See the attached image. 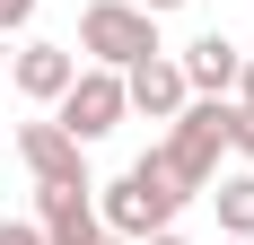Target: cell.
Returning <instances> with one entry per match:
<instances>
[{"label": "cell", "mask_w": 254, "mask_h": 245, "mask_svg": "<svg viewBox=\"0 0 254 245\" xmlns=\"http://www.w3.org/2000/svg\"><path fill=\"white\" fill-rule=\"evenodd\" d=\"M9 79H18V97L53 105V97H62V88L79 79V53H62V44H26L18 61H9Z\"/></svg>", "instance_id": "obj_8"}, {"label": "cell", "mask_w": 254, "mask_h": 245, "mask_svg": "<svg viewBox=\"0 0 254 245\" xmlns=\"http://www.w3.org/2000/svg\"><path fill=\"white\" fill-rule=\"evenodd\" d=\"M79 53L97 61V70H131V61H149L158 44V18L149 9H131V0H88L79 9Z\"/></svg>", "instance_id": "obj_2"}, {"label": "cell", "mask_w": 254, "mask_h": 245, "mask_svg": "<svg viewBox=\"0 0 254 245\" xmlns=\"http://www.w3.org/2000/svg\"><path fill=\"white\" fill-rule=\"evenodd\" d=\"M228 97H237V105H246V114H254V53H246V61H237V88H228Z\"/></svg>", "instance_id": "obj_10"}, {"label": "cell", "mask_w": 254, "mask_h": 245, "mask_svg": "<svg viewBox=\"0 0 254 245\" xmlns=\"http://www.w3.org/2000/svg\"><path fill=\"white\" fill-rule=\"evenodd\" d=\"M18 158H26L35 184H88V149H79L62 122H26V131H18Z\"/></svg>", "instance_id": "obj_6"}, {"label": "cell", "mask_w": 254, "mask_h": 245, "mask_svg": "<svg viewBox=\"0 0 254 245\" xmlns=\"http://www.w3.org/2000/svg\"><path fill=\"white\" fill-rule=\"evenodd\" d=\"M237 61H246V53H237L228 35H202V44H184V53H176L184 97H228V88H237Z\"/></svg>", "instance_id": "obj_7"}, {"label": "cell", "mask_w": 254, "mask_h": 245, "mask_svg": "<svg viewBox=\"0 0 254 245\" xmlns=\"http://www.w3.org/2000/svg\"><path fill=\"white\" fill-rule=\"evenodd\" d=\"M184 70H176V53H149V61H131L123 70V114H149V122H176L184 114Z\"/></svg>", "instance_id": "obj_5"}, {"label": "cell", "mask_w": 254, "mask_h": 245, "mask_svg": "<svg viewBox=\"0 0 254 245\" xmlns=\"http://www.w3.org/2000/svg\"><path fill=\"white\" fill-rule=\"evenodd\" d=\"M202 193L219 210V237H254V175H210Z\"/></svg>", "instance_id": "obj_9"}, {"label": "cell", "mask_w": 254, "mask_h": 245, "mask_svg": "<svg viewBox=\"0 0 254 245\" xmlns=\"http://www.w3.org/2000/svg\"><path fill=\"white\" fill-rule=\"evenodd\" d=\"M131 9H149V18H167V9H184V0H131Z\"/></svg>", "instance_id": "obj_14"}, {"label": "cell", "mask_w": 254, "mask_h": 245, "mask_svg": "<svg viewBox=\"0 0 254 245\" xmlns=\"http://www.w3.org/2000/svg\"><path fill=\"white\" fill-rule=\"evenodd\" d=\"M97 245H131V237H97Z\"/></svg>", "instance_id": "obj_16"}, {"label": "cell", "mask_w": 254, "mask_h": 245, "mask_svg": "<svg viewBox=\"0 0 254 245\" xmlns=\"http://www.w3.org/2000/svg\"><path fill=\"white\" fill-rule=\"evenodd\" d=\"M140 245H184V237H176V228H158V237H140Z\"/></svg>", "instance_id": "obj_15"}, {"label": "cell", "mask_w": 254, "mask_h": 245, "mask_svg": "<svg viewBox=\"0 0 254 245\" xmlns=\"http://www.w3.org/2000/svg\"><path fill=\"white\" fill-rule=\"evenodd\" d=\"M53 122H62L79 149H88V140H105V131L123 122V70H97V61H88V70H79L62 97H53Z\"/></svg>", "instance_id": "obj_3"}, {"label": "cell", "mask_w": 254, "mask_h": 245, "mask_svg": "<svg viewBox=\"0 0 254 245\" xmlns=\"http://www.w3.org/2000/svg\"><path fill=\"white\" fill-rule=\"evenodd\" d=\"M228 149H246V158H254V114H246V105H237V131H228Z\"/></svg>", "instance_id": "obj_13"}, {"label": "cell", "mask_w": 254, "mask_h": 245, "mask_svg": "<svg viewBox=\"0 0 254 245\" xmlns=\"http://www.w3.org/2000/svg\"><path fill=\"white\" fill-rule=\"evenodd\" d=\"M35 18V0H0V35H9V26H26Z\"/></svg>", "instance_id": "obj_12"}, {"label": "cell", "mask_w": 254, "mask_h": 245, "mask_svg": "<svg viewBox=\"0 0 254 245\" xmlns=\"http://www.w3.org/2000/svg\"><path fill=\"white\" fill-rule=\"evenodd\" d=\"M0 245H44V237H35V219H0Z\"/></svg>", "instance_id": "obj_11"}, {"label": "cell", "mask_w": 254, "mask_h": 245, "mask_svg": "<svg viewBox=\"0 0 254 245\" xmlns=\"http://www.w3.org/2000/svg\"><path fill=\"white\" fill-rule=\"evenodd\" d=\"M35 237L44 245H97V184H35Z\"/></svg>", "instance_id": "obj_4"}, {"label": "cell", "mask_w": 254, "mask_h": 245, "mask_svg": "<svg viewBox=\"0 0 254 245\" xmlns=\"http://www.w3.org/2000/svg\"><path fill=\"white\" fill-rule=\"evenodd\" d=\"M228 131H237V97H193L176 122H167V140H158L149 158H158V175L193 201L210 175H219V158H228Z\"/></svg>", "instance_id": "obj_1"}, {"label": "cell", "mask_w": 254, "mask_h": 245, "mask_svg": "<svg viewBox=\"0 0 254 245\" xmlns=\"http://www.w3.org/2000/svg\"><path fill=\"white\" fill-rule=\"evenodd\" d=\"M219 245H254V237H219Z\"/></svg>", "instance_id": "obj_17"}]
</instances>
